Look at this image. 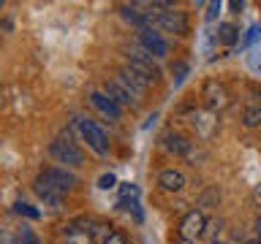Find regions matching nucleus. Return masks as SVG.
<instances>
[{"label": "nucleus", "mask_w": 261, "mask_h": 244, "mask_svg": "<svg viewBox=\"0 0 261 244\" xmlns=\"http://www.w3.org/2000/svg\"><path fill=\"white\" fill-rule=\"evenodd\" d=\"M201 101H204V109H207L210 114H218L228 109V103H231V93H228V87L223 84V81L218 79H207L201 87Z\"/></svg>", "instance_id": "nucleus-1"}, {"label": "nucleus", "mask_w": 261, "mask_h": 244, "mask_svg": "<svg viewBox=\"0 0 261 244\" xmlns=\"http://www.w3.org/2000/svg\"><path fill=\"white\" fill-rule=\"evenodd\" d=\"M128 65H130V68H134L136 73H142V76L150 81V84H158V81H161V68H158V63H155V57L147 52L142 44H136V46L128 49Z\"/></svg>", "instance_id": "nucleus-2"}, {"label": "nucleus", "mask_w": 261, "mask_h": 244, "mask_svg": "<svg viewBox=\"0 0 261 244\" xmlns=\"http://www.w3.org/2000/svg\"><path fill=\"white\" fill-rule=\"evenodd\" d=\"M76 128H79L82 138H85L87 146H90L95 155H101V158H103V155H109V138H106L103 128L98 125V122L85 119V117H76Z\"/></svg>", "instance_id": "nucleus-3"}, {"label": "nucleus", "mask_w": 261, "mask_h": 244, "mask_svg": "<svg viewBox=\"0 0 261 244\" xmlns=\"http://www.w3.org/2000/svg\"><path fill=\"white\" fill-rule=\"evenodd\" d=\"M49 152H52V158H55L57 163H65V166H73V168L85 166V152H82L68 136L55 138V141L49 144Z\"/></svg>", "instance_id": "nucleus-4"}, {"label": "nucleus", "mask_w": 261, "mask_h": 244, "mask_svg": "<svg viewBox=\"0 0 261 244\" xmlns=\"http://www.w3.org/2000/svg\"><path fill=\"white\" fill-rule=\"evenodd\" d=\"M114 81H117V84H120L122 89H125V93H128L130 98H134L136 103L142 101V98L147 95V89H150V81H147V79L142 76V73H136L128 63L117 71V79H114Z\"/></svg>", "instance_id": "nucleus-5"}, {"label": "nucleus", "mask_w": 261, "mask_h": 244, "mask_svg": "<svg viewBox=\"0 0 261 244\" xmlns=\"http://www.w3.org/2000/svg\"><path fill=\"white\" fill-rule=\"evenodd\" d=\"M155 24H158L163 33H174V36H188V30H191V19H188V14L179 11V8H174V6L155 16Z\"/></svg>", "instance_id": "nucleus-6"}, {"label": "nucleus", "mask_w": 261, "mask_h": 244, "mask_svg": "<svg viewBox=\"0 0 261 244\" xmlns=\"http://www.w3.org/2000/svg\"><path fill=\"white\" fill-rule=\"evenodd\" d=\"M36 179H38V182H44L46 187H52L55 193H60L63 198L73 190V187H76V176L68 174L65 168H46V171H41Z\"/></svg>", "instance_id": "nucleus-7"}, {"label": "nucleus", "mask_w": 261, "mask_h": 244, "mask_svg": "<svg viewBox=\"0 0 261 244\" xmlns=\"http://www.w3.org/2000/svg\"><path fill=\"white\" fill-rule=\"evenodd\" d=\"M204 228H207V217H204V211H199V209L185 211L182 220H179V239L196 244V239H201V236H204Z\"/></svg>", "instance_id": "nucleus-8"}, {"label": "nucleus", "mask_w": 261, "mask_h": 244, "mask_svg": "<svg viewBox=\"0 0 261 244\" xmlns=\"http://www.w3.org/2000/svg\"><path fill=\"white\" fill-rule=\"evenodd\" d=\"M139 44H142L147 52H150L155 60H161V57H166L169 52V46H166V41L161 38V33H155L152 27H144V30H139Z\"/></svg>", "instance_id": "nucleus-9"}, {"label": "nucleus", "mask_w": 261, "mask_h": 244, "mask_svg": "<svg viewBox=\"0 0 261 244\" xmlns=\"http://www.w3.org/2000/svg\"><path fill=\"white\" fill-rule=\"evenodd\" d=\"M191 125L196 128V133H199L201 138H210L218 128V119H215V114L201 109V111H191Z\"/></svg>", "instance_id": "nucleus-10"}, {"label": "nucleus", "mask_w": 261, "mask_h": 244, "mask_svg": "<svg viewBox=\"0 0 261 244\" xmlns=\"http://www.w3.org/2000/svg\"><path fill=\"white\" fill-rule=\"evenodd\" d=\"M158 185L166 193H179L185 187V174H182V171H177V168H163L158 174Z\"/></svg>", "instance_id": "nucleus-11"}, {"label": "nucleus", "mask_w": 261, "mask_h": 244, "mask_svg": "<svg viewBox=\"0 0 261 244\" xmlns=\"http://www.w3.org/2000/svg\"><path fill=\"white\" fill-rule=\"evenodd\" d=\"M90 103H93L101 114H106L109 119H120V117H122V109H120V106L114 103V101H109L103 93H98V89H95V93H90Z\"/></svg>", "instance_id": "nucleus-12"}, {"label": "nucleus", "mask_w": 261, "mask_h": 244, "mask_svg": "<svg viewBox=\"0 0 261 244\" xmlns=\"http://www.w3.org/2000/svg\"><path fill=\"white\" fill-rule=\"evenodd\" d=\"M161 141H163V149H169L171 155H188V152L193 149V144L188 141L185 136H179V133H171V130H169V133H163V138H161Z\"/></svg>", "instance_id": "nucleus-13"}, {"label": "nucleus", "mask_w": 261, "mask_h": 244, "mask_svg": "<svg viewBox=\"0 0 261 244\" xmlns=\"http://www.w3.org/2000/svg\"><path fill=\"white\" fill-rule=\"evenodd\" d=\"M242 125L248 128V130L261 128V98H253V101L245 103V109H242Z\"/></svg>", "instance_id": "nucleus-14"}, {"label": "nucleus", "mask_w": 261, "mask_h": 244, "mask_svg": "<svg viewBox=\"0 0 261 244\" xmlns=\"http://www.w3.org/2000/svg\"><path fill=\"white\" fill-rule=\"evenodd\" d=\"M103 95L109 98V101L117 103L120 109H122V106H136V101H134V98H130V95H128L125 89H122L114 79H112V81H103Z\"/></svg>", "instance_id": "nucleus-15"}, {"label": "nucleus", "mask_w": 261, "mask_h": 244, "mask_svg": "<svg viewBox=\"0 0 261 244\" xmlns=\"http://www.w3.org/2000/svg\"><path fill=\"white\" fill-rule=\"evenodd\" d=\"M33 190H36V195L44 201V206H49V209H60L63 206V195L55 193L52 187H46L44 182H38V179L33 182Z\"/></svg>", "instance_id": "nucleus-16"}, {"label": "nucleus", "mask_w": 261, "mask_h": 244, "mask_svg": "<svg viewBox=\"0 0 261 244\" xmlns=\"http://www.w3.org/2000/svg\"><path fill=\"white\" fill-rule=\"evenodd\" d=\"M63 244H93V233H90V231H82V228L73 223V225H68V231H65Z\"/></svg>", "instance_id": "nucleus-17"}, {"label": "nucleus", "mask_w": 261, "mask_h": 244, "mask_svg": "<svg viewBox=\"0 0 261 244\" xmlns=\"http://www.w3.org/2000/svg\"><path fill=\"white\" fill-rule=\"evenodd\" d=\"M237 41H240V30H237L231 22L218 24V44H223V46H234Z\"/></svg>", "instance_id": "nucleus-18"}, {"label": "nucleus", "mask_w": 261, "mask_h": 244, "mask_svg": "<svg viewBox=\"0 0 261 244\" xmlns=\"http://www.w3.org/2000/svg\"><path fill=\"white\" fill-rule=\"evenodd\" d=\"M14 211H16V215H22V217H28V220H38L41 217V211L33 209L30 203H24V201H16L14 203Z\"/></svg>", "instance_id": "nucleus-19"}, {"label": "nucleus", "mask_w": 261, "mask_h": 244, "mask_svg": "<svg viewBox=\"0 0 261 244\" xmlns=\"http://www.w3.org/2000/svg\"><path fill=\"white\" fill-rule=\"evenodd\" d=\"M101 244H128V239H125V233H120V231H109Z\"/></svg>", "instance_id": "nucleus-20"}, {"label": "nucleus", "mask_w": 261, "mask_h": 244, "mask_svg": "<svg viewBox=\"0 0 261 244\" xmlns=\"http://www.w3.org/2000/svg\"><path fill=\"white\" fill-rule=\"evenodd\" d=\"M19 241H22V244H41V241H38V236L33 233L30 228H22V233H19Z\"/></svg>", "instance_id": "nucleus-21"}, {"label": "nucleus", "mask_w": 261, "mask_h": 244, "mask_svg": "<svg viewBox=\"0 0 261 244\" xmlns=\"http://www.w3.org/2000/svg\"><path fill=\"white\" fill-rule=\"evenodd\" d=\"M114 185H117V179H114V174H103L101 179H98V187H101V190H112Z\"/></svg>", "instance_id": "nucleus-22"}, {"label": "nucleus", "mask_w": 261, "mask_h": 244, "mask_svg": "<svg viewBox=\"0 0 261 244\" xmlns=\"http://www.w3.org/2000/svg\"><path fill=\"white\" fill-rule=\"evenodd\" d=\"M0 244H19V236H14L11 231H3V228H0Z\"/></svg>", "instance_id": "nucleus-23"}, {"label": "nucleus", "mask_w": 261, "mask_h": 244, "mask_svg": "<svg viewBox=\"0 0 261 244\" xmlns=\"http://www.w3.org/2000/svg\"><path fill=\"white\" fill-rule=\"evenodd\" d=\"M174 73H177V81H182L185 73H188V65H185V63H177V65H174Z\"/></svg>", "instance_id": "nucleus-24"}, {"label": "nucleus", "mask_w": 261, "mask_h": 244, "mask_svg": "<svg viewBox=\"0 0 261 244\" xmlns=\"http://www.w3.org/2000/svg\"><path fill=\"white\" fill-rule=\"evenodd\" d=\"M253 201H256V206L261 209V182H258L256 187H253Z\"/></svg>", "instance_id": "nucleus-25"}, {"label": "nucleus", "mask_w": 261, "mask_h": 244, "mask_svg": "<svg viewBox=\"0 0 261 244\" xmlns=\"http://www.w3.org/2000/svg\"><path fill=\"white\" fill-rule=\"evenodd\" d=\"M256 236H258V241H261V215L256 217Z\"/></svg>", "instance_id": "nucleus-26"}, {"label": "nucleus", "mask_w": 261, "mask_h": 244, "mask_svg": "<svg viewBox=\"0 0 261 244\" xmlns=\"http://www.w3.org/2000/svg\"><path fill=\"white\" fill-rule=\"evenodd\" d=\"M177 244H193V241H185V239H179V241H177Z\"/></svg>", "instance_id": "nucleus-27"}, {"label": "nucleus", "mask_w": 261, "mask_h": 244, "mask_svg": "<svg viewBox=\"0 0 261 244\" xmlns=\"http://www.w3.org/2000/svg\"><path fill=\"white\" fill-rule=\"evenodd\" d=\"M212 244H223V241H212Z\"/></svg>", "instance_id": "nucleus-28"}, {"label": "nucleus", "mask_w": 261, "mask_h": 244, "mask_svg": "<svg viewBox=\"0 0 261 244\" xmlns=\"http://www.w3.org/2000/svg\"><path fill=\"white\" fill-rule=\"evenodd\" d=\"M0 8H3V0H0Z\"/></svg>", "instance_id": "nucleus-29"}]
</instances>
